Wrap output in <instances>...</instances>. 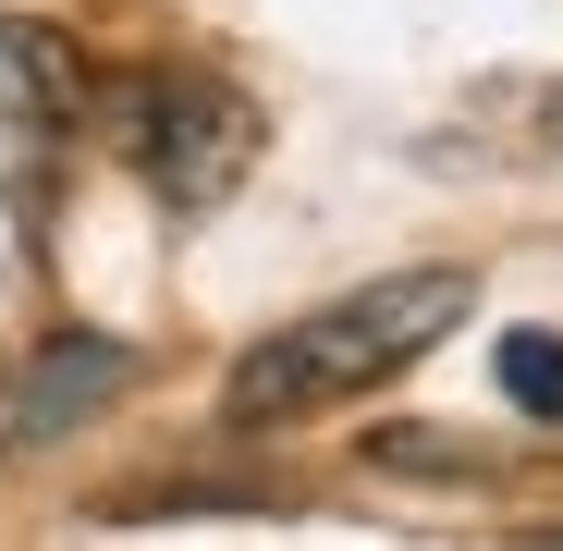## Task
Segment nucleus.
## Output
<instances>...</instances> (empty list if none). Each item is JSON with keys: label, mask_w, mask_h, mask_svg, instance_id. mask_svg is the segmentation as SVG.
<instances>
[{"label": "nucleus", "mask_w": 563, "mask_h": 551, "mask_svg": "<svg viewBox=\"0 0 563 551\" xmlns=\"http://www.w3.org/2000/svg\"><path fill=\"white\" fill-rule=\"evenodd\" d=\"M453 319H465V269H393V283H367V295H343V307H307V319H282L269 343H245V367H233L221 405H233L245 429L355 405V393H380L393 367H417Z\"/></svg>", "instance_id": "nucleus-1"}, {"label": "nucleus", "mask_w": 563, "mask_h": 551, "mask_svg": "<svg viewBox=\"0 0 563 551\" xmlns=\"http://www.w3.org/2000/svg\"><path fill=\"white\" fill-rule=\"evenodd\" d=\"M135 172L159 184L172 209H221L233 184H245V159H257V111L233 99L221 74H159V86H135Z\"/></svg>", "instance_id": "nucleus-2"}, {"label": "nucleus", "mask_w": 563, "mask_h": 551, "mask_svg": "<svg viewBox=\"0 0 563 551\" xmlns=\"http://www.w3.org/2000/svg\"><path fill=\"white\" fill-rule=\"evenodd\" d=\"M123 381H135V343H111V331H62L37 355H0V453L62 441L74 417H99Z\"/></svg>", "instance_id": "nucleus-3"}, {"label": "nucleus", "mask_w": 563, "mask_h": 551, "mask_svg": "<svg viewBox=\"0 0 563 551\" xmlns=\"http://www.w3.org/2000/svg\"><path fill=\"white\" fill-rule=\"evenodd\" d=\"M503 393L539 405V417H563V331H515L503 343Z\"/></svg>", "instance_id": "nucleus-4"}]
</instances>
